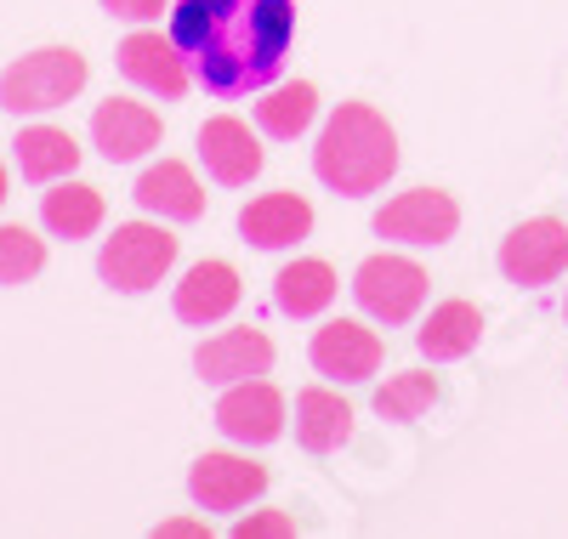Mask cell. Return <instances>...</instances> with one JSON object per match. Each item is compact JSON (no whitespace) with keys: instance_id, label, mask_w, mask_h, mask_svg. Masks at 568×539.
Returning a JSON list of instances; mask_svg holds the SVG:
<instances>
[{"instance_id":"1","label":"cell","mask_w":568,"mask_h":539,"mask_svg":"<svg viewBox=\"0 0 568 539\" xmlns=\"http://www.w3.org/2000/svg\"><path fill=\"white\" fill-rule=\"evenodd\" d=\"M171 40L205 91L245 96L278 80L296 40V0H171Z\"/></svg>"},{"instance_id":"2","label":"cell","mask_w":568,"mask_h":539,"mask_svg":"<svg viewBox=\"0 0 568 539\" xmlns=\"http://www.w3.org/2000/svg\"><path fill=\"white\" fill-rule=\"evenodd\" d=\"M313 171L329 193H347V200L382 193L398 171V136L369 103H342L318 131Z\"/></svg>"},{"instance_id":"3","label":"cell","mask_w":568,"mask_h":539,"mask_svg":"<svg viewBox=\"0 0 568 539\" xmlns=\"http://www.w3.org/2000/svg\"><path fill=\"white\" fill-rule=\"evenodd\" d=\"M85 91V58L74 45H40V52H23L18 63H7L0 74V109L7 114H52L63 103Z\"/></svg>"},{"instance_id":"4","label":"cell","mask_w":568,"mask_h":539,"mask_svg":"<svg viewBox=\"0 0 568 539\" xmlns=\"http://www.w3.org/2000/svg\"><path fill=\"white\" fill-rule=\"evenodd\" d=\"M176 267V238L165 233V222H125L103 238L98 251V273L103 284H114L120 296H142V289H154L165 273Z\"/></svg>"},{"instance_id":"5","label":"cell","mask_w":568,"mask_h":539,"mask_svg":"<svg viewBox=\"0 0 568 539\" xmlns=\"http://www.w3.org/2000/svg\"><path fill=\"white\" fill-rule=\"evenodd\" d=\"M353 296L358 307L375 318V324H409L426 302V273L409 262V256H369L358 273H353Z\"/></svg>"},{"instance_id":"6","label":"cell","mask_w":568,"mask_h":539,"mask_svg":"<svg viewBox=\"0 0 568 539\" xmlns=\"http://www.w3.org/2000/svg\"><path fill=\"white\" fill-rule=\"evenodd\" d=\"M455 227H460V211L438 187H409V193H398V200H387L375 211V233L393 238V244H415V251L420 244L455 238Z\"/></svg>"},{"instance_id":"7","label":"cell","mask_w":568,"mask_h":539,"mask_svg":"<svg viewBox=\"0 0 568 539\" xmlns=\"http://www.w3.org/2000/svg\"><path fill=\"white\" fill-rule=\"evenodd\" d=\"M500 273L511 284H551L568 273V227L557 216H535L500 238Z\"/></svg>"},{"instance_id":"8","label":"cell","mask_w":568,"mask_h":539,"mask_svg":"<svg viewBox=\"0 0 568 539\" xmlns=\"http://www.w3.org/2000/svg\"><path fill=\"white\" fill-rule=\"evenodd\" d=\"M120 74L131 80V85H142L149 96H165V103H176V96L187 91V80H194V63L182 58V45L165 34H154V29H136V34H125L120 40Z\"/></svg>"},{"instance_id":"9","label":"cell","mask_w":568,"mask_h":539,"mask_svg":"<svg viewBox=\"0 0 568 539\" xmlns=\"http://www.w3.org/2000/svg\"><path fill=\"white\" fill-rule=\"evenodd\" d=\"M91 142L109 165H131L160 149V114L149 103H131V96H109L91 114Z\"/></svg>"},{"instance_id":"10","label":"cell","mask_w":568,"mask_h":539,"mask_svg":"<svg viewBox=\"0 0 568 539\" xmlns=\"http://www.w3.org/2000/svg\"><path fill=\"white\" fill-rule=\"evenodd\" d=\"M262 488H267V471L240 455H200L194 471H187V495H194L200 511H240Z\"/></svg>"},{"instance_id":"11","label":"cell","mask_w":568,"mask_h":539,"mask_svg":"<svg viewBox=\"0 0 568 539\" xmlns=\"http://www.w3.org/2000/svg\"><path fill=\"white\" fill-rule=\"evenodd\" d=\"M313 369L324 380L358 386V380H369L375 369H382V340H375V329H364L353 318H336V324H324L313 335Z\"/></svg>"},{"instance_id":"12","label":"cell","mask_w":568,"mask_h":539,"mask_svg":"<svg viewBox=\"0 0 568 539\" xmlns=\"http://www.w3.org/2000/svg\"><path fill=\"white\" fill-rule=\"evenodd\" d=\"M216 426L233 437V444H273V437L284 431V398L278 386H267L262 375L256 380H233L227 398L216 404Z\"/></svg>"},{"instance_id":"13","label":"cell","mask_w":568,"mask_h":539,"mask_svg":"<svg viewBox=\"0 0 568 539\" xmlns=\"http://www.w3.org/2000/svg\"><path fill=\"white\" fill-rule=\"evenodd\" d=\"M200 160H205L211 182H222V187H245V182L262 171V142L251 136L245 120L216 114V120L200 125Z\"/></svg>"},{"instance_id":"14","label":"cell","mask_w":568,"mask_h":539,"mask_svg":"<svg viewBox=\"0 0 568 539\" xmlns=\"http://www.w3.org/2000/svg\"><path fill=\"white\" fill-rule=\"evenodd\" d=\"M194 369L211 380V386H233V380H256L273 369V340L262 329H222L211 335L205 347L194 353Z\"/></svg>"},{"instance_id":"15","label":"cell","mask_w":568,"mask_h":539,"mask_svg":"<svg viewBox=\"0 0 568 539\" xmlns=\"http://www.w3.org/2000/svg\"><path fill=\"white\" fill-rule=\"evenodd\" d=\"M131 200L149 211V216H160V222H200L205 216V187H200V176L187 171L182 160L149 165V171L136 176Z\"/></svg>"},{"instance_id":"16","label":"cell","mask_w":568,"mask_h":539,"mask_svg":"<svg viewBox=\"0 0 568 539\" xmlns=\"http://www.w3.org/2000/svg\"><path fill=\"white\" fill-rule=\"evenodd\" d=\"M240 233L256 251H284V244H302L313 233V205L302 193H262L240 211Z\"/></svg>"},{"instance_id":"17","label":"cell","mask_w":568,"mask_h":539,"mask_svg":"<svg viewBox=\"0 0 568 539\" xmlns=\"http://www.w3.org/2000/svg\"><path fill=\"white\" fill-rule=\"evenodd\" d=\"M12 160H18V176L23 182L52 187V182H63V176L80 171V142L63 125H23L18 142H12Z\"/></svg>"},{"instance_id":"18","label":"cell","mask_w":568,"mask_h":539,"mask_svg":"<svg viewBox=\"0 0 568 539\" xmlns=\"http://www.w3.org/2000/svg\"><path fill=\"white\" fill-rule=\"evenodd\" d=\"M176 318L182 324H216L227 318L233 307H240V273H233L227 262H200L187 267V278L176 284Z\"/></svg>"},{"instance_id":"19","label":"cell","mask_w":568,"mask_h":539,"mask_svg":"<svg viewBox=\"0 0 568 539\" xmlns=\"http://www.w3.org/2000/svg\"><path fill=\"white\" fill-rule=\"evenodd\" d=\"M40 222H45L52 238H69V244L91 238L103 227V193L74 182V176H63V182H52V193H40Z\"/></svg>"},{"instance_id":"20","label":"cell","mask_w":568,"mask_h":539,"mask_svg":"<svg viewBox=\"0 0 568 539\" xmlns=\"http://www.w3.org/2000/svg\"><path fill=\"white\" fill-rule=\"evenodd\" d=\"M296 437H302V449H313V455H336L353 437V409L342 404V391L307 386L296 398Z\"/></svg>"},{"instance_id":"21","label":"cell","mask_w":568,"mask_h":539,"mask_svg":"<svg viewBox=\"0 0 568 539\" xmlns=\"http://www.w3.org/2000/svg\"><path fill=\"white\" fill-rule=\"evenodd\" d=\"M329 302H336V273H329V262L302 256V262H291V267H278V278H273V307H278L284 318H313V313H324Z\"/></svg>"},{"instance_id":"22","label":"cell","mask_w":568,"mask_h":539,"mask_svg":"<svg viewBox=\"0 0 568 539\" xmlns=\"http://www.w3.org/2000/svg\"><path fill=\"white\" fill-rule=\"evenodd\" d=\"M478 335H484V318L471 302H444L433 307V318L420 324V353L433 358V364H449V358H466L471 347H478Z\"/></svg>"},{"instance_id":"23","label":"cell","mask_w":568,"mask_h":539,"mask_svg":"<svg viewBox=\"0 0 568 539\" xmlns=\"http://www.w3.org/2000/svg\"><path fill=\"white\" fill-rule=\"evenodd\" d=\"M313 114H318V91H313L307 80L278 85V91H267L262 103H256V125H262L267 136H278V142L302 136V131L313 125Z\"/></svg>"},{"instance_id":"24","label":"cell","mask_w":568,"mask_h":539,"mask_svg":"<svg viewBox=\"0 0 568 539\" xmlns=\"http://www.w3.org/2000/svg\"><path fill=\"white\" fill-rule=\"evenodd\" d=\"M433 404H438V375H426V369L393 375L375 391V415H387V420H420Z\"/></svg>"},{"instance_id":"25","label":"cell","mask_w":568,"mask_h":539,"mask_svg":"<svg viewBox=\"0 0 568 539\" xmlns=\"http://www.w3.org/2000/svg\"><path fill=\"white\" fill-rule=\"evenodd\" d=\"M45 267V238H34L23 222H0V284H29Z\"/></svg>"},{"instance_id":"26","label":"cell","mask_w":568,"mask_h":539,"mask_svg":"<svg viewBox=\"0 0 568 539\" xmlns=\"http://www.w3.org/2000/svg\"><path fill=\"white\" fill-rule=\"evenodd\" d=\"M240 539H291L296 528H291V517H278V511H262V517H245L240 528H233Z\"/></svg>"},{"instance_id":"27","label":"cell","mask_w":568,"mask_h":539,"mask_svg":"<svg viewBox=\"0 0 568 539\" xmlns=\"http://www.w3.org/2000/svg\"><path fill=\"white\" fill-rule=\"evenodd\" d=\"M103 12H114L125 23H154L160 12H171V0H103Z\"/></svg>"},{"instance_id":"28","label":"cell","mask_w":568,"mask_h":539,"mask_svg":"<svg viewBox=\"0 0 568 539\" xmlns=\"http://www.w3.org/2000/svg\"><path fill=\"white\" fill-rule=\"evenodd\" d=\"M0 205H7V165H0Z\"/></svg>"},{"instance_id":"29","label":"cell","mask_w":568,"mask_h":539,"mask_svg":"<svg viewBox=\"0 0 568 539\" xmlns=\"http://www.w3.org/2000/svg\"><path fill=\"white\" fill-rule=\"evenodd\" d=\"M562 318H568V302H562Z\"/></svg>"}]
</instances>
